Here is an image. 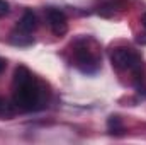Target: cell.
<instances>
[{
    "label": "cell",
    "mask_w": 146,
    "mask_h": 145,
    "mask_svg": "<svg viewBox=\"0 0 146 145\" xmlns=\"http://www.w3.org/2000/svg\"><path fill=\"white\" fill-rule=\"evenodd\" d=\"M141 24H143V28L146 29V12L143 14V17H141Z\"/></svg>",
    "instance_id": "obj_11"
},
{
    "label": "cell",
    "mask_w": 146,
    "mask_h": 145,
    "mask_svg": "<svg viewBox=\"0 0 146 145\" xmlns=\"http://www.w3.org/2000/svg\"><path fill=\"white\" fill-rule=\"evenodd\" d=\"M36 28H37L36 14H34L33 10H26V12L22 14V17H21L19 24H17V29L22 31V33H26V34H33V33L36 31Z\"/></svg>",
    "instance_id": "obj_5"
},
{
    "label": "cell",
    "mask_w": 146,
    "mask_h": 145,
    "mask_svg": "<svg viewBox=\"0 0 146 145\" xmlns=\"http://www.w3.org/2000/svg\"><path fill=\"white\" fill-rule=\"evenodd\" d=\"M12 87H14L12 99L15 108L26 113L39 111L41 108H44V97H46L44 87L27 67L19 65L15 68Z\"/></svg>",
    "instance_id": "obj_1"
},
{
    "label": "cell",
    "mask_w": 146,
    "mask_h": 145,
    "mask_svg": "<svg viewBox=\"0 0 146 145\" xmlns=\"http://www.w3.org/2000/svg\"><path fill=\"white\" fill-rule=\"evenodd\" d=\"M73 60H75V65L87 75H94V73L99 70V58L97 55L87 46V44H80L75 48V53H73Z\"/></svg>",
    "instance_id": "obj_3"
},
{
    "label": "cell",
    "mask_w": 146,
    "mask_h": 145,
    "mask_svg": "<svg viewBox=\"0 0 146 145\" xmlns=\"http://www.w3.org/2000/svg\"><path fill=\"white\" fill-rule=\"evenodd\" d=\"M5 67H7V62H5L3 58H0V73L5 70Z\"/></svg>",
    "instance_id": "obj_10"
},
{
    "label": "cell",
    "mask_w": 146,
    "mask_h": 145,
    "mask_svg": "<svg viewBox=\"0 0 146 145\" xmlns=\"http://www.w3.org/2000/svg\"><path fill=\"white\" fill-rule=\"evenodd\" d=\"M110 62L112 67L117 70H127L134 75L136 82L143 80V58L141 55L133 48H114L110 51Z\"/></svg>",
    "instance_id": "obj_2"
},
{
    "label": "cell",
    "mask_w": 146,
    "mask_h": 145,
    "mask_svg": "<svg viewBox=\"0 0 146 145\" xmlns=\"http://www.w3.org/2000/svg\"><path fill=\"white\" fill-rule=\"evenodd\" d=\"M46 21H48L54 36H65L66 34L68 22H66V15L63 10H60L56 7H48L46 9Z\"/></svg>",
    "instance_id": "obj_4"
},
{
    "label": "cell",
    "mask_w": 146,
    "mask_h": 145,
    "mask_svg": "<svg viewBox=\"0 0 146 145\" xmlns=\"http://www.w3.org/2000/svg\"><path fill=\"white\" fill-rule=\"evenodd\" d=\"M12 43L14 44H17V46H29V44H33V36L31 34H26V33H22V31H19V29H15L14 33H12Z\"/></svg>",
    "instance_id": "obj_6"
},
{
    "label": "cell",
    "mask_w": 146,
    "mask_h": 145,
    "mask_svg": "<svg viewBox=\"0 0 146 145\" xmlns=\"http://www.w3.org/2000/svg\"><path fill=\"white\" fill-rule=\"evenodd\" d=\"M107 128H109L110 133H115V135H121L124 132V125L121 121L119 116H109L107 119Z\"/></svg>",
    "instance_id": "obj_7"
},
{
    "label": "cell",
    "mask_w": 146,
    "mask_h": 145,
    "mask_svg": "<svg viewBox=\"0 0 146 145\" xmlns=\"http://www.w3.org/2000/svg\"><path fill=\"white\" fill-rule=\"evenodd\" d=\"M7 14H9V2L0 0V17H3V15H7Z\"/></svg>",
    "instance_id": "obj_9"
},
{
    "label": "cell",
    "mask_w": 146,
    "mask_h": 145,
    "mask_svg": "<svg viewBox=\"0 0 146 145\" xmlns=\"http://www.w3.org/2000/svg\"><path fill=\"white\" fill-rule=\"evenodd\" d=\"M14 114V108L12 104H9V101L5 97H0V116L3 118H10Z\"/></svg>",
    "instance_id": "obj_8"
}]
</instances>
